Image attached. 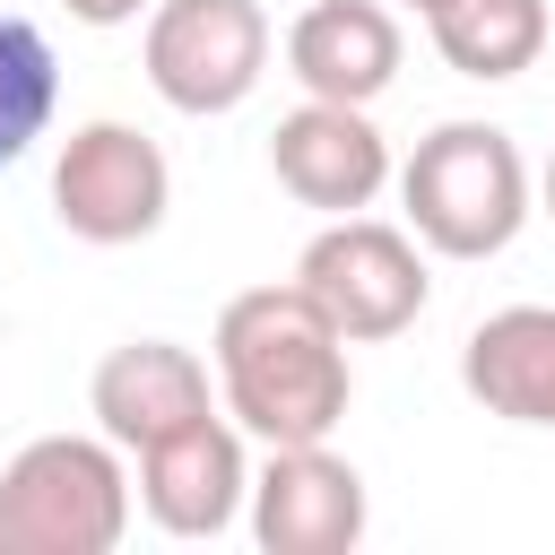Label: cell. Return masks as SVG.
<instances>
[{
    "mask_svg": "<svg viewBox=\"0 0 555 555\" xmlns=\"http://www.w3.org/2000/svg\"><path fill=\"white\" fill-rule=\"evenodd\" d=\"M260 555H347L364 546V477L330 442H269L251 477Z\"/></svg>",
    "mask_w": 555,
    "mask_h": 555,
    "instance_id": "obj_8",
    "label": "cell"
},
{
    "mask_svg": "<svg viewBox=\"0 0 555 555\" xmlns=\"http://www.w3.org/2000/svg\"><path fill=\"white\" fill-rule=\"evenodd\" d=\"M425 26H434V52L477 87L520 78L546 52V0H442Z\"/></svg>",
    "mask_w": 555,
    "mask_h": 555,
    "instance_id": "obj_13",
    "label": "cell"
},
{
    "mask_svg": "<svg viewBox=\"0 0 555 555\" xmlns=\"http://www.w3.org/2000/svg\"><path fill=\"white\" fill-rule=\"evenodd\" d=\"M399 17L382 0H312L295 26H286V69L304 95H330V104H373L390 78H399Z\"/></svg>",
    "mask_w": 555,
    "mask_h": 555,
    "instance_id": "obj_11",
    "label": "cell"
},
{
    "mask_svg": "<svg viewBox=\"0 0 555 555\" xmlns=\"http://www.w3.org/2000/svg\"><path fill=\"white\" fill-rule=\"evenodd\" d=\"M408 9H416V17H434V9H442V0H408Z\"/></svg>",
    "mask_w": 555,
    "mask_h": 555,
    "instance_id": "obj_17",
    "label": "cell"
},
{
    "mask_svg": "<svg viewBox=\"0 0 555 555\" xmlns=\"http://www.w3.org/2000/svg\"><path fill=\"white\" fill-rule=\"evenodd\" d=\"M61 113V61L35 17L0 9V165H17Z\"/></svg>",
    "mask_w": 555,
    "mask_h": 555,
    "instance_id": "obj_14",
    "label": "cell"
},
{
    "mask_svg": "<svg viewBox=\"0 0 555 555\" xmlns=\"http://www.w3.org/2000/svg\"><path fill=\"white\" fill-rule=\"evenodd\" d=\"M130 529V468L113 434H35L0 468V555H113Z\"/></svg>",
    "mask_w": 555,
    "mask_h": 555,
    "instance_id": "obj_3",
    "label": "cell"
},
{
    "mask_svg": "<svg viewBox=\"0 0 555 555\" xmlns=\"http://www.w3.org/2000/svg\"><path fill=\"white\" fill-rule=\"evenodd\" d=\"M243 503H251V460L234 416H199L139 451V512L165 538H225Z\"/></svg>",
    "mask_w": 555,
    "mask_h": 555,
    "instance_id": "obj_9",
    "label": "cell"
},
{
    "mask_svg": "<svg viewBox=\"0 0 555 555\" xmlns=\"http://www.w3.org/2000/svg\"><path fill=\"white\" fill-rule=\"evenodd\" d=\"M61 9H69L78 26H139L156 0H61Z\"/></svg>",
    "mask_w": 555,
    "mask_h": 555,
    "instance_id": "obj_15",
    "label": "cell"
},
{
    "mask_svg": "<svg viewBox=\"0 0 555 555\" xmlns=\"http://www.w3.org/2000/svg\"><path fill=\"white\" fill-rule=\"evenodd\" d=\"M408 234L442 260H494L529 225V156L494 121H434L399 165Z\"/></svg>",
    "mask_w": 555,
    "mask_h": 555,
    "instance_id": "obj_2",
    "label": "cell"
},
{
    "mask_svg": "<svg viewBox=\"0 0 555 555\" xmlns=\"http://www.w3.org/2000/svg\"><path fill=\"white\" fill-rule=\"evenodd\" d=\"M147 87L173 113H234L269 69V17L260 0H156L139 35Z\"/></svg>",
    "mask_w": 555,
    "mask_h": 555,
    "instance_id": "obj_5",
    "label": "cell"
},
{
    "mask_svg": "<svg viewBox=\"0 0 555 555\" xmlns=\"http://www.w3.org/2000/svg\"><path fill=\"white\" fill-rule=\"evenodd\" d=\"M538 208H546V225H555V156H546V182H538Z\"/></svg>",
    "mask_w": 555,
    "mask_h": 555,
    "instance_id": "obj_16",
    "label": "cell"
},
{
    "mask_svg": "<svg viewBox=\"0 0 555 555\" xmlns=\"http://www.w3.org/2000/svg\"><path fill=\"white\" fill-rule=\"evenodd\" d=\"M269 173L286 199L321 208V217H356L382 199L390 182V139L373 130L364 104H330V95H304L278 130H269Z\"/></svg>",
    "mask_w": 555,
    "mask_h": 555,
    "instance_id": "obj_7",
    "label": "cell"
},
{
    "mask_svg": "<svg viewBox=\"0 0 555 555\" xmlns=\"http://www.w3.org/2000/svg\"><path fill=\"white\" fill-rule=\"evenodd\" d=\"M87 408H95V434H113L121 451H147V442L217 416L208 364L182 338H130V347H113L95 364V382H87Z\"/></svg>",
    "mask_w": 555,
    "mask_h": 555,
    "instance_id": "obj_10",
    "label": "cell"
},
{
    "mask_svg": "<svg viewBox=\"0 0 555 555\" xmlns=\"http://www.w3.org/2000/svg\"><path fill=\"white\" fill-rule=\"evenodd\" d=\"M173 208V165L130 121H78L52 156V217L78 243H147Z\"/></svg>",
    "mask_w": 555,
    "mask_h": 555,
    "instance_id": "obj_6",
    "label": "cell"
},
{
    "mask_svg": "<svg viewBox=\"0 0 555 555\" xmlns=\"http://www.w3.org/2000/svg\"><path fill=\"white\" fill-rule=\"evenodd\" d=\"M460 382L486 416L503 425H546L555 434V304H503L468 330Z\"/></svg>",
    "mask_w": 555,
    "mask_h": 555,
    "instance_id": "obj_12",
    "label": "cell"
},
{
    "mask_svg": "<svg viewBox=\"0 0 555 555\" xmlns=\"http://www.w3.org/2000/svg\"><path fill=\"white\" fill-rule=\"evenodd\" d=\"M208 356H217L225 416L251 442H330L347 399H356L347 338H338V321L295 278L286 286H243L217 312Z\"/></svg>",
    "mask_w": 555,
    "mask_h": 555,
    "instance_id": "obj_1",
    "label": "cell"
},
{
    "mask_svg": "<svg viewBox=\"0 0 555 555\" xmlns=\"http://www.w3.org/2000/svg\"><path fill=\"white\" fill-rule=\"evenodd\" d=\"M295 286L338 321V338H399V330L425 312V295H434L416 234H408V225H382V217H364V208H356V217H330V225L304 243Z\"/></svg>",
    "mask_w": 555,
    "mask_h": 555,
    "instance_id": "obj_4",
    "label": "cell"
}]
</instances>
